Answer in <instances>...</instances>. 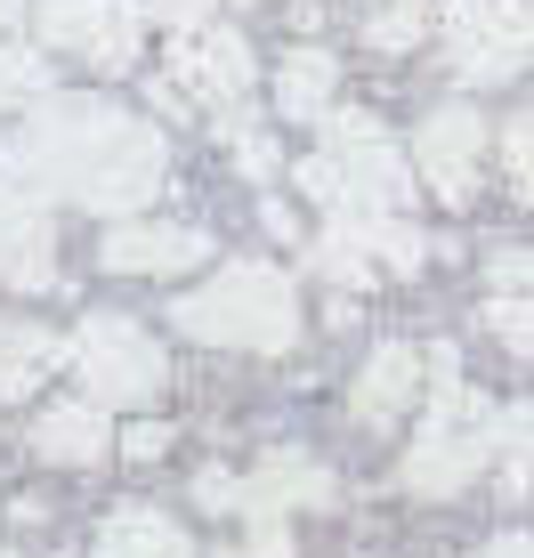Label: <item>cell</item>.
Here are the masks:
<instances>
[{
	"label": "cell",
	"instance_id": "cell-1",
	"mask_svg": "<svg viewBox=\"0 0 534 558\" xmlns=\"http://www.w3.org/2000/svg\"><path fill=\"white\" fill-rule=\"evenodd\" d=\"M170 146L155 122L106 106V98H49L25 106V122L0 138V179H25L41 195H65L82 210H106V219H130L162 195Z\"/></svg>",
	"mask_w": 534,
	"mask_h": 558
},
{
	"label": "cell",
	"instance_id": "cell-2",
	"mask_svg": "<svg viewBox=\"0 0 534 558\" xmlns=\"http://www.w3.org/2000/svg\"><path fill=\"white\" fill-rule=\"evenodd\" d=\"M170 324L186 340H211V349H259V356H283L300 340V292L283 267L267 259H235L219 267L211 283L170 300Z\"/></svg>",
	"mask_w": 534,
	"mask_h": 558
},
{
	"label": "cell",
	"instance_id": "cell-3",
	"mask_svg": "<svg viewBox=\"0 0 534 558\" xmlns=\"http://www.w3.org/2000/svg\"><path fill=\"white\" fill-rule=\"evenodd\" d=\"M429 397L437 405H429V429L405 453V486L413 494H462L494 453V413L502 405L462 389V356L453 349H429Z\"/></svg>",
	"mask_w": 534,
	"mask_h": 558
},
{
	"label": "cell",
	"instance_id": "cell-4",
	"mask_svg": "<svg viewBox=\"0 0 534 558\" xmlns=\"http://www.w3.org/2000/svg\"><path fill=\"white\" fill-rule=\"evenodd\" d=\"M243 98H252V41L243 33H227V25H186L179 33V49H170V65H162V82H155V106L162 113H235Z\"/></svg>",
	"mask_w": 534,
	"mask_h": 558
},
{
	"label": "cell",
	"instance_id": "cell-5",
	"mask_svg": "<svg viewBox=\"0 0 534 558\" xmlns=\"http://www.w3.org/2000/svg\"><path fill=\"white\" fill-rule=\"evenodd\" d=\"M73 373H82V397H98V405H155L170 364L155 332H138L130 316H89L73 332Z\"/></svg>",
	"mask_w": 534,
	"mask_h": 558
},
{
	"label": "cell",
	"instance_id": "cell-6",
	"mask_svg": "<svg viewBox=\"0 0 534 558\" xmlns=\"http://www.w3.org/2000/svg\"><path fill=\"white\" fill-rule=\"evenodd\" d=\"M324 154L340 162V210H405L413 195V162L389 146V130L373 113H324Z\"/></svg>",
	"mask_w": 534,
	"mask_h": 558
},
{
	"label": "cell",
	"instance_id": "cell-7",
	"mask_svg": "<svg viewBox=\"0 0 534 558\" xmlns=\"http://www.w3.org/2000/svg\"><path fill=\"white\" fill-rule=\"evenodd\" d=\"M33 25H41V49L82 57L89 73H130L138 65V41H146L138 0H41Z\"/></svg>",
	"mask_w": 534,
	"mask_h": 558
},
{
	"label": "cell",
	"instance_id": "cell-8",
	"mask_svg": "<svg viewBox=\"0 0 534 558\" xmlns=\"http://www.w3.org/2000/svg\"><path fill=\"white\" fill-rule=\"evenodd\" d=\"M446 49L462 82H510L534 49L526 0H446Z\"/></svg>",
	"mask_w": 534,
	"mask_h": 558
},
{
	"label": "cell",
	"instance_id": "cell-9",
	"mask_svg": "<svg viewBox=\"0 0 534 558\" xmlns=\"http://www.w3.org/2000/svg\"><path fill=\"white\" fill-rule=\"evenodd\" d=\"M98 259L113 267V276H186V267L211 259V235L186 227V219H138V210H130V219L106 227Z\"/></svg>",
	"mask_w": 534,
	"mask_h": 558
},
{
	"label": "cell",
	"instance_id": "cell-10",
	"mask_svg": "<svg viewBox=\"0 0 534 558\" xmlns=\"http://www.w3.org/2000/svg\"><path fill=\"white\" fill-rule=\"evenodd\" d=\"M478 154H486V122L470 106H437L429 122H422V138H413V162H422V179L446 203L478 195Z\"/></svg>",
	"mask_w": 534,
	"mask_h": 558
},
{
	"label": "cell",
	"instance_id": "cell-11",
	"mask_svg": "<svg viewBox=\"0 0 534 558\" xmlns=\"http://www.w3.org/2000/svg\"><path fill=\"white\" fill-rule=\"evenodd\" d=\"M57 283V227L41 203L0 186V292H49Z\"/></svg>",
	"mask_w": 534,
	"mask_h": 558
},
{
	"label": "cell",
	"instance_id": "cell-12",
	"mask_svg": "<svg viewBox=\"0 0 534 558\" xmlns=\"http://www.w3.org/2000/svg\"><path fill=\"white\" fill-rule=\"evenodd\" d=\"M33 453L57 461V470H98L113 453V429H106V405L98 397H73V405H49L33 421Z\"/></svg>",
	"mask_w": 534,
	"mask_h": 558
},
{
	"label": "cell",
	"instance_id": "cell-13",
	"mask_svg": "<svg viewBox=\"0 0 534 558\" xmlns=\"http://www.w3.org/2000/svg\"><path fill=\"white\" fill-rule=\"evenodd\" d=\"M292 502H332V477L316 470V461H300V453H276V461H259L252 477H243V518H283Z\"/></svg>",
	"mask_w": 534,
	"mask_h": 558
},
{
	"label": "cell",
	"instance_id": "cell-14",
	"mask_svg": "<svg viewBox=\"0 0 534 558\" xmlns=\"http://www.w3.org/2000/svg\"><path fill=\"white\" fill-rule=\"evenodd\" d=\"M57 364H73V340L41 332V324H9V316H0V397H33Z\"/></svg>",
	"mask_w": 534,
	"mask_h": 558
},
{
	"label": "cell",
	"instance_id": "cell-15",
	"mask_svg": "<svg viewBox=\"0 0 534 558\" xmlns=\"http://www.w3.org/2000/svg\"><path fill=\"white\" fill-rule=\"evenodd\" d=\"M413 389H422V356H413L405 340L373 349V364L356 373V421H397L413 405Z\"/></svg>",
	"mask_w": 534,
	"mask_h": 558
},
{
	"label": "cell",
	"instance_id": "cell-16",
	"mask_svg": "<svg viewBox=\"0 0 534 558\" xmlns=\"http://www.w3.org/2000/svg\"><path fill=\"white\" fill-rule=\"evenodd\" d=\"M332 89H340L332 49H292L283 73H276V113L283 122H324V113H332Z\"/></svg>",
	"mask_w": 534,
	"mask_h": 558
},
{
	"label": "cell",
	"instance_id": "cell-17",
	"mask_svg": "<svg viewBox=\"0 0 534 558\" xmlns=\"http://www.w3.org/2000/svg\"><path fill=\"white\" fill-rule=\"evenodd\" d=\"M98 558H195V543H186L162 510L130 502V510H113L98 526Z\"/></svg>",
	"mask_w": 534,
	"mask_h": 558
},
{
	"label": "cell",
	"instance_id": "cell-18",
	"mask_svg": "<svg viewBox=\"0 0 534 558\" xmlns=\"http://www.w3.org/2000/svg\"><path fill=\"white\" fill-rule=\"evenodd\" d=\"M41 98H49V49L9 41V49H0V113H25Z\"/></svg>",
	"mask_w": 534,
	"mask_h": 558
},
{
	"label": "cell",
	"instance_id": "cell-19",
	"mask_svg": "<svg viewBox=\"0 0 534 558\" xmlns=\"http://www.w3.org/2000/svg\"><path fill=\"white\" fill-rule=\"evenodd\" d=\"M494 446H502V461H510L502 486L519 494L526 470H534V405H502V413H494Z\"/></svg>",
	"mask_w": 534,
	"mask_h": 558
},
{
	"label": "cell",
	"instance_id": "cell-20",
	"mask_svg": "<svg viewBox=\"0 0 534 558\" xmlns=\"http://www.w3.org/2000/svg\"><path fill=\"white\" fill-rule=\"evenodd\" d=\"M486 332L534 364V300H526V292H494V300H486Z\"/></svg>",
	"mask_w": 534,
	"mask_h": 558
},
{
	"label": "cell",
	"instance_id": "cell-21",
	"mask_svg": "<svg viewBox=\"0 0 534 558\" xmlns=\"http://www.w3.org/2000/svg\"><path fill=\"white\" fill-rule=\"evenodd\" d=\"M365 41H373V49H413V41H422V0H397V9H380L373 25H365Z\"/></svg>",
	"mask_w": 534,
	"mask_h": 558
},
{
	"label": "cell",
	"instance_id": "cell-22",
	"mask_svg": "<svg viewBox=\"0 0 534 558\" xmlns=\"http://www.w3.org/2000/svg\"><path fill=\"white\" fill-rule=\"evenodd\" d=\"M195 502L203 510H243V477L235 470H203L195 477Z\"/></svg>",
	"mask_w": 534,
	"mask_h": 558
},
{
	"label": "cell",
	"instance_id": "cell-23",
	"mask_svg": "<svg viewBox=\"0 0 534 558\" xmlns=\"http://www.w3.org/2000/svg\"><path fill=\"white\" fill-rule=\"evenodd\" d=\"M502 162H510V179H526V170H534V113H510V130H502Z\"/></svg>",
	"mask_w": 534,
	"mask_h": 558
},
{
	"label": "cell",
	"instance_id": "cell-24",
	"mask_svg": "<svg viewBox=\"0 0 534 558\" xmlns=\"http://www.w3.org/2000/svg\"><path fill=\"white\" fill-rule=\"evenodd\" d=\"M486 276H494V292H526L534 300V252H494Z\"/></svg>",
	"mask_w": 534,
	"mask_h": 558
},
{
	"label": "cell",
	"instance_id": "cell-25",
	"mask_svg": "<svg viewBox=\"0 0 534 558\" xmlns=\"http://www.w3.org/2000/svg\"><path fill=\"white\" fill-rule=\"evenodd\" d=\"M122 453L130 461H162L170 453V429H162V421H138V429H122Z\"/></svg>",
	"mask_w": 534,
	"mask_h": 558
},
{
	"label": "cell",
	"instance_id": "cell-26",
	"mask_svg": "<svg viewBox=\"0 0 534 558\" xmlns=\"http://www.w3.org/2000/svg\"><path fill=\"white\" fill-rule=\"evenodd\" d=\"M146 9H155L162 25H179V33H186V25H203V16H211L219 0H146Z\"/></svg>",
	"mask_w": 534,
	"mask_h": 558
},
{
	"label": "cell",
	"instance_id": "cell-27",
	"mask_svg": "<svg viewBox=\"0 0 534 558\" xmlns=\"http://www.w3.org/2000/svg\"><path fill=\"white\" fill-rule=\"evenodd\" d=\"M478 558H534V534H494Z\"/></svg>",
	"mask_w": 534,
	"mask_h": 558
},
{
	"label": "cell",
	"instance_id": "cell-28",
	"mask_svg": "<svg viewBox=\"0 0 534 558\" xmlns=\"http://www.w3.org/2000/svg\"><path fill=\"white\" fill-rule=\"evenodd\" d=\"M16 16H25V0H0V25H16Z\"/></svg>",
	"mask_w": 534,
	"mask_h": 558
},
{
	"label": "cell",
	"instance_id": "cell-29",
	"mask_svg": "<svg viewBox=\"0 0 534 558\" xmlns=\"http://www.w3.org/2000/svg\"><path fill=\"white\" fill-rule=\"evenodd\" d=\"M519 203H534V170H526V179H519Z\"/></svg>",
	"mask_w": 534,
	"mask_h": 558
},
{
	"label": "cell",
	"instance_id": "cell-30",
	"mask_svg": "<svg viewBox=\"0 0 534 558\" xmlns=\"http://www.w3.org/2000/svg\"><path fill=\"white\" fill-rule=\"evenodd\" d=\"M0 558H16V550H0Z\"/></svg>",
	"mask_w": 534,
	"mask_h": 558
}]
</instances>
